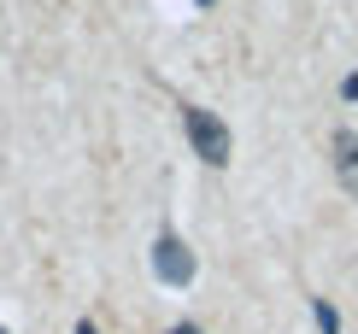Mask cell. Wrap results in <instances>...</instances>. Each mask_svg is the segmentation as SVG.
Segmentation results:
<instances>
[{"mask_svg":"<svg viewBox=\"0 0 358 334\" xmlns=\"http://www.w3.org/2000/svg\"><path fill=\"white\" fill-rule=\"evenodd\" d=\"M182 129H188V141H194V159H206V164H229L235 135H229V124H223L217 112L188 106V112H182Z\"/></svg>","mask_w":358,"mask_h":334,"instance_id":"obj_1","label":"cell"},{"mask_svg":"<svg viewBox=\"0 0 358 334\" xmlns=\"http://www.w3.org/2000/svg\"><path fill=\"white\" fill-rule=\"evenodd\" d=\"M153 276L165 282V287H188L194 282V252L176 235H159L153 240Z\"/></svg>","mask_w":358,"mask_h":334,"instance_id":"obj_2","label":"cell"},{"mask_svg":"<svg viewBox=\"0 0 358 334\" xmlns=\"http://www.w3.org/2000/svg\"><path fill=\"white\" fill-rule=\"evenodd\" d=\"M329 153H335V176H341V188L358 194V135H352V129H341Z\"/></svg>","mask_w":358,"mask_h":334,"instance_id":"obj_3","label":"cell"},{"mask_svg":"<svg viewBox=\"0 0 358 334\" xmlns=\"http://www.w3.org/2000/svg\"><path fill=\"white\" fill-rule=\"evenodd\" d=\"M317 323H323V334H341V317H335V305H323V299H317Z\"/></svg>","mask_w":358,"mask_h":334,"instance_id":"obj_4","label":"cell"},{"mask_svg":"<svg viewBox=\"0 0 358 334\" xmlns=\"http://www.w3.org/2000/svg\"><path fill=\"white\" fill-rule=\"evenodd\" d=\"M171 334H200V328H194V323H176V328H171Z\"/></svg>","mask_w":358,"mask_h":334,"instance_id":"obj_5","label":"cell"},{"mask_svg":"<svg viewBox=\"0 0 358 334\" xmlns=\"http://www.w3.org/2000/svg\"><path fill=\"white\" fill-rule=\"evenodd\" d=\"M77 334H100V328H94V323H77Z\"/></svg>","mask_w":358,"mask_h":334,"instance_id":"obj_6","label":"cell"}]
</instances>
